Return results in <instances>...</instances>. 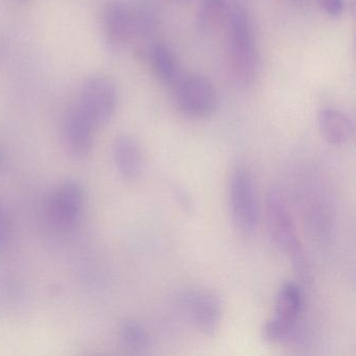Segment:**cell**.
Masks as SVG:
<instances>
[{
  "label": "cell",
  "instance_id": "obj_6",
  "mask_svg": "<svg viewBox=\"0 0 356 356\" xmlns=\"http://www.w3.org/2000/svg\"><path fill=\"white\" fill-rule=\"evenodd\" d=\"M175 101L178 109L185 115L204 118L213 113L218 97L209 79L193 74L180 78L176 83Z\"/></svg>",
  "mask_w": 356,
  "mask_h": 356
},
{
  "label": "cell",
  "instance_id": "obj_3",
  "mask_svg": "<svg viewBox=\"0 0 356 356\" xmlns=\"http://www.w3.org/2000/svg\"><path fill=\"white\" fill-rule=\"evenodd\" d=\"M229 205L237 230L245 234L255 231L259 218L253 179L243 163L233 168L229 180Z\"/></svg>",
  "mask_w": 356,
  "mask_h": 356
},
{
  "label": "cell",
  "instance_id": "obj_18",
  "mask_svg": "<svg viewBox=\"0 0 356 356\" xmlns=\"http://www.w3.org/2000/svg\"><path fill=\"white\" fill-rule=\"evenodd\" d=\"M1 162H3V156H1V152H0V165H1Z\"/></svg>",
  "mask_w": 356,
  "mask_h": 356
},
{
  "label": "cell",
  "instance_id": "obj_8",
  "mask_svg": "<svg viewBox=\"0 0 356 356\" xmlns=\"http://www.w3.org/2000/svg\"><path fill=\"white\" fill-rule=\"evenodd\" d=\"M85 204V191L80 182H64L51 200V216L62 228H72L80 220Z\"/></svg>",
  "mask_w": 356,
  "mask_h": 356
},
{
  "label": "cell",
  "instance_id": "obj_15",
  "mask_svg": "<svg viewBox=\"0 0 356 356\" xmlns=\"http://www.w3.org/2000/svg\"><path fill=\"white\" fill-rule=\"evenodd\" d=\"M122 343L132 351L141 352L151 346V337L145 327L135 320H127L120 329Z\"/></svg>",
  "mask_w": 356,
  "mask_h": 356
},
{
  "label": "cell",
  "instance_id": "obj_4",
  "mask_svg": "<svg viewBox=\"0 0 356 356\" xmlns=\"http://www.w3.org/2000/svg\"><path fill=\"white\" fill-rule=\"evenodd\" d=\"M303 309V293L299 285L284 283L277 293L274 316L262 328V339L270 343L287 341L295 332Z\"/></svg>",
  "mask_w": 356,
  "mask_h": 356
},
{
  "label": "cell",
  "instance_id": "obj_11",
  "mask_svg": "<svg viewBox=\"0 0 356 356\" xmlns=\"http://www.w3.org/2000/svg\"><path fill=\"white\" fill-rule=\"evenodd\" d=\"M113 159L116 170L124 180L136 181L143 174V154L134 137L122 135L114 143Z\"/></svg>",
  "mask_w": 356,
  "mask_h": 356
},
{
  "label": "cell",
  "instance_id": "obj_5",
  "mask_svg": "<svg viewBox=\"0 0 356 356\" xmlns=\"http://www.w3.org/2000/svg\"><path fill=\"white\" fill-rule=\"evenodd\" d=\"M118 103V91L114 81L109 76L97 74L85 81L78 106L95 128H99L113 118Z\"/></svg>",
  "mask_w": 356,
  "mask_h": 356
},
{
  "label": "cell",
  "instance_id": "obj_14",
  "mask_svg": "<svg viewBox=\"0 0 356 356\" xmlns=\"http://www.w3.org/2000/svg\"><path fill=\"white\" fill-rule=\"evenodd\" d=\"M228 0H201L197 12V28L202 34L216 32L226 24L230 12Z\"/></svg>",
  "mask_w": 356,
  "mask_h": 356
},
{
  "label": "cell",
  "instance_id": "obj_17",
  "mask_svg": "<svg viewBox=\"0 0 356 356\" xmlns=\"http://www.w3.org/2000/svg\"><path fill=\"white\" fill-rule=\"evenodd\" d=\"M320 3L330 17H339L345 11V0H320Z\"/></svg>",
  "mask_w": 356,
  "mask_h": 356
},
{
  "label": "cell",
  "instance_id": "obj_1",
  "mask_svg": "<svg viewBox=\"0 0 356 356\" xmlns=\"http://www.w3.org/2000/svg\"><path fill=\"white\" fill-rule=\"evenodd\" d=\"M226 24L229 76L237 88H249L259 72V54L251 18L245 7L233 5Z\"/></svg>",
  "mask_w": 356,
  "mask_h": 356
},
{
  "label": "cell",
  "instance_id": "obj_12",
  "mask_svg": "<svg viewBox=\"0 0 356 356\" xmlns=\"http://www.w3.org/2000/svg\"><path fill=\"white\" fill-rule=\"evenodd\" d=\"M318 128L327 143L332 145H346L354 132L351 118L341 110L324 108L318 116Z\"/></svg>",
  "mask_w": 356,
  "mask_h": 356
},
{
  "label": "cell",
  "instance_id": "obj_16",
  "mask_svg": "<svg viewBox=\"0 0 356 356\" xmlns=\"http://www.w3.org/2000/svg\"><path fill=\"white\" fill-rule=\"evenodd\" d=\"M12 227L7 205L0 197V253L7 251L11 245Z\"/></svg>",
  "mask_w": 356,
  "mask_h": 356
},
{
  "label": "cell",
  "instance_id": "obj_2",
  "mask_svg": "<svg viewBox=\"0 0 356 356\" xmlns=\"http://www.w3.org/2000/svg\"><path fill=\"white\" fill-rule=\"evenodd\" d=\"M266 213L268 229L277 247L291 258L297 272L306 274L307 262L305 252L298 237L293 216L284 195L275 187L270 189L266 197Z\"/></svg>",
  "mask_w": 356,
  "mask_h": 356
},
{
  "label": "cell",
  "instance_id": "obj_7",
  "mask_svg": "<svg viewBox=\"0 0 356 356\" xmlns=\"http://www.w3.org/2000/svg\"><path fill=\"white\" fill-rule=\"evenodd\" d=\"M179 304L200 332L212 337L220 326L222 305L214 293L207 291H187L178 298Z\"/></svg>",
  "mask_w": 356,
  "mask_h": 356
},
{
  "label": "cell",
  "instance_id": "obj_10",
  "mask_svg": "<svg viewBox=\"0 0 356 356\" xmlns=\"http://www.w3.org/2000/svg\"><path fill=\"white\" fill-rule=\"evenodd\" d=\"M95 129L78 104L68 111L64 120V140L74 158L82 159L90 154Z\"/></svg>",
  "mask_w": 356,
  "mask_h": 356
},
{
  "label": "cell",
  "instance_id": "obj_9",
  "mask_svg": "<svg viewBox=\"0 0 356 356\" xmlns=\"http://www.w3.org/2000/svg\"><path fill=\"white\" fill-rule=\"evenodd\" d=\"M105 31L108 43L120 51L131 39L136 37L137 8L122 1H113L105 13Z\"/></svg>",
  "mask_w": 356,
  "mask_h": 356
},
{
  "label": "cell",
  "instance_id": "obj_13",
  "mask_svg": "<svg viewBox=\"0 0 356 356\" xmlns=\"http://www.w3.org/2000/svg\"><path fill=\"white\" fill-rule=\"evenodd\" d=\"M149 60L154 74L165 85H176L180 80V64L174 51L164 43H154L149 49Z\"/></svg>",
  "mask_w": 356,
  "mask_h": 356
}]
</instances>
